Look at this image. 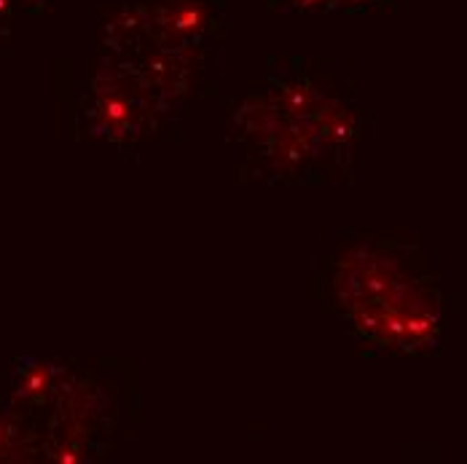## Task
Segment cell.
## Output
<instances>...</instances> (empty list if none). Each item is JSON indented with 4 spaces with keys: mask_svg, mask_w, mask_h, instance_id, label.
Masks as SVG:
<instances>
[{
    "mask_svg": "<svg viewBox=\"0 0 467 464\" xmlns=\"http://www.w3.org/2000/svg\"><path fill=\"white\" fill-rule=\"evenodd\" d=\"M16 392L27 397L30 403H47L54 392V371L47 363L25 360L16 371Z\"/></svg>",
    "mask_w": 467,
    "mask_h": 464,
    "instance_id": "obj_1",
    "label": "cell"
}]
</instances>
